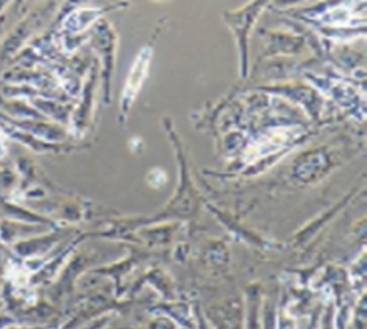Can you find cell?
Masks as SVG:
<instances>
[{"instance_id":"cell-1","label":"cell","mask_w":367,"mask_h":329,"mask_svg":"<svg viewBox=\"0 0 367 329\" xmlns=\"http://www.w3.org/2000/svg\"><path fill=\"white\" fill-rule=\"evenodd\" d=\"M148 62H150V51L144 49L141 52V56L137 57V62H136V65H134L131 76H130V81H128L126 95L130 96V98H134V95H136L137 90L141 89L145 76H147Z\"/></svg>"}]
</instances>
